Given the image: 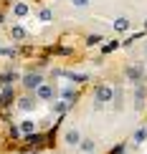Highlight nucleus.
<instances>
[{"mask_svg":"<svg viewBox=\"0 0 147 154\" xmlns=\"http://www.w3.org/2000/svg\"><path fill=\"white\" fill-rule=\"evenodd\" d=\"M109 96H112V91H109V88H99V99H101V101H107Z\"/></svg>","mask_w":147,"mask_h":154,"instance_id":"f257e3e1","label":"nucleus"},{"mask_svg":"<svg viewBox=\"0 0 147 154\" xmlns=\"http://www.w3.org/2000/svg\"><path fill=\"white\" fill-rule=\"evenodd\" d=\"M66 139H69L71 144H76V142H79V134H76V131H69V134H66Z\"/></svg>","mask_w":147,"mask_h":154,"instance_id":"f03ea898","label":"nucleus"},{"mask_svg":"<svg viewBox=\"0 0 147 154\" xmlns=\"http://www.w3.org/2000/svg\"><path fill=\"white\" fill-rule=\"evenodd\" d=\"M76 3H79V5H84V3H86V0H76Z\"/></svg>","mask_w":147,"mask_h":154,"instance_id":"7ed1b4c3","label":"nucleus"}]
</instances>
